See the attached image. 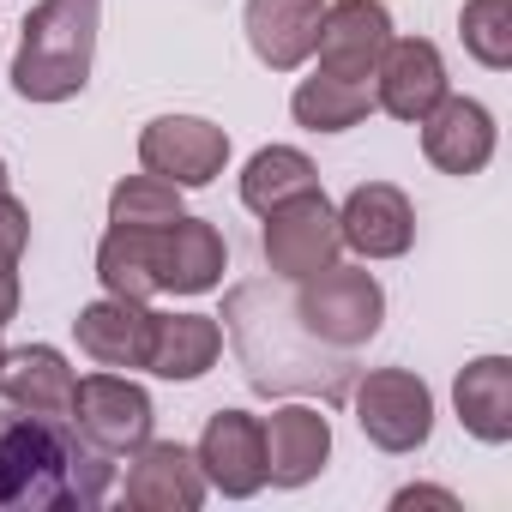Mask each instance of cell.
<instances>
[{"instance_id": "11", "label": "cell", "mask_w": 512, "mask_h": 512, "mask_svg": "<svg viewBox=\"0 0 512 512\" xmlns=\"http://www.w3.org/2000/svg\"><path fill=\"white\" fill-rule=\"evenodd\" d=\"M446 97V67H440V49L428 37H392L380 67H374V109L398 115V121H422L434 103Z\"/></svg>"}, {"instance_id": "22", "label": "cell", "mask_w": 512, "mask_h": 512, "mask_svg": "<svg viewBox=\"0 0 512 512\" xmlns=\"http://www.w3.org/2000/svg\"><path fill=\"white\" fill-rule=\"evenodd\" d=\"M97 278L121 302H151L157 296V229H109L97 247Z\"/></svg>"}, {"instance_id": "20", "label": "cell", "mask_w": 512, "mask_h": 512, "mask_svg": "<svg viewBox=\"0 0 512 512\" xmlns=\"http://www.w3.org/2000/svg\"><path fill=\"white\" fill-rule=\"evenodd\" d=\"M452 404H458V422L488 440V446H506L512 440V362L506 356H482L458 374L452 386Z\"/></svg>"}, {"instance_id": "8", "label": "cell", "mask_w": 512, "mask_h": 512, "mask_svg": "<svg viewBox=\"0 0 512 512\" xmlns=\"http://www.w3.org/2000/svg\"><path fill=\"white\" fill-rule=\"evenodd\" d=\"M139 163L175 187H211L229 163V133L199 115H163L139 133Z\"/></svg>"}, {"instance_id": "5", "label": "cell", "mask_w": 512, "mask_h": 512, "mask_svg": "<svg viewBox=\"0 0 512 512\" xmlns=\"http://www.w3.org/2000/svg\"><path fill=\"white\" fill-rule=\"evenodd\" d=\"M260 247H266L272 278L296 284V278H308V272H320V266L338 260V247H344V241H338V211L326 205L320 187H314V193H296V199H284V205L266 211Z\"/></svg>"}, {"instance_id": "3", "label": "cell", "mask_w": 512, "mask_h": 512, "mask_svg": "<svg viewBox=\"0 0 512 512\" xmlns=\"http://www.w3.org/2000/svg\"><path fill=\"white\" fill-rule=\"evenodd\" d=\"M103 0H43L25 19V43L13 61V91L25 103H67L91 85Z\"/></svg>"}, {"instance_id": "17", "label": "cell", "mask_w": 512, "mask_h": 512, "mask_svg": "<svg viewBox=\"0 0 512 512\" xmlns=\"http://www.w3.org/2000/svg\"><path fill=\"white\" fill-rule=\"evenodd\" d=\"M223 278V235L205 217H175L157 229V290L175 296H205Z\"/></svg>"}, {"instance_id": "19", "label": "cell", "mask_w": 512, "mask_h": 512, "mask_svg": "<svg viewBox=\"0 0 512 512\" xmlns=\"http://www.w3.org/2000/svg\"><path fill=\"white\" fill-rule=\"evenodd\" d=\"M73 386H79V374H73L67 356L49 350V344H25V350H13V356H0V392H7L13 410L67 416V410H73Z\"/></svg>"}, {"instance_id": "4", "label": "cell", "mask_w": 512, "mask_h": 512, "mask_svg": "<svg viewBox=\"0 0 512 512\" xmlns=\"http://www.w3.org/2000/svg\"><path fill=\"white\" fill-rule=\"evenodd\" d=\"M296 314H302V326L326 344V350H344V356H356L374 332H380V320H386V290H380V278L374 272H362V266H320V272H308V278H296Z\"/></svg>"}, {"instance_id": "7", "label": "cell", "mask_w": 512, "mask_h": 512, "mask_svg": "<svg viewBox=\"0 0 512 512\" xmlns=\"http://www.w3.org/2000/svg\"><path fill=\"white\" fill-rule=\"evenodd\" d=\"M151 398H145V386H133L127 374H91V380H79L73 386V410H67V422L97 446V452H133V446H145L151 440Z\"/></svg>"}, {"instance_id": "24", "label": "cell", "mask_w": 512, "mask_h": 512, "mask_svg": "<svg viewBox=\"0 0 512 512\" xmlns=\"http://www.w3.org/2000/svg\"><path fill=\"white\" fill-rule=\"evenodd\" d=\"M320 187V169L302 157V151H290V145H272V151H260L247 163V175H241V205L247 211H272V205H284V199H296V193H314Z\"/></svg>"}, {"instance_id": "28", "label": "cell", "mask_w": 512, "mask_h": 512, "mask_svg": "<svg viewBox=\"0 0 512 512\" xmlns=\"http://www.w3.org/2000/svg\"><path fill=\"white\" fill-rule=\"evenodd\" d=\"M392 506H398V512H410V506H440V512H458V494H446V488H404Z\"/></svg>"}, {"instance_id": "21", "label": "cell", "mask_w": 512, "mask_h": 512, "mask_svg": "<svg viewBox=\"0 0 512 512\" xmlns=\"http://www.w3.org/2000/svg\"><path fill=\"white\" fill-rule=\"evenodd\" d=\"M223 356V326L211 314H157V338H151V374L163 380H199L211 362Z\"/></svg>"}, {"instance_id": "14", "label": "cell", "mask_w": 512, "mask_h": 512, "mask_svg": "<svg viewBox=\"0 0 512 512\" xmlns=\"http://www.w3.org/2000/svg\"><path fill=\"white\" fill-rule=\"evenodd\" d=\"M266 434V482L278 488H302L326 470L332 458V422L314 410V404H284L260 422Z\"/></svg>"}, {"instance_id": "31", "label": "cell", "mask_w": 512, "mask_h": 512, "mask_svg": "<svg viewBox=\"0 0 512 512\" xmlns=\"http://www.w3.org/2000/svg\"><path fill=\"white\" fill-rule=\"evenodd\" d=\"M0 356H7V350H0Z\"/></svg>"}, {"instance_id": "23", "label": "cell", "mask_w": 512, "mask_h": 512, "mask_svg": "<svg viewBox=\"0 0 512 512\" xmlns=\"http://www.w3.org/2000/svg\"><path fill=\"white\" fill-rule=\"evenodd\" d=\"M290 109H296V121H302L308 133H344V127H356V121H368V115H374V85L314 73V79H302V85H296Z\"/></svg>"}, {"instance_id": "2", "label": "cell", "mask_w": 512, "mask_h": 512, "mask_svg": "<svg viewBox=\"0 0 512 512\" xmlns=\"http://www.w3.org/2000/svg\"><path fill=\"white\" fill-rule=\"evenodd\" d=\"M223 320H229V338H235V356L253 380V392H320V398H344L350 392V356L344 350H326L320 338L296 344L290 338V320H296V302L272 284H241L229 290L223 302Z\"/></svg>"}, {"instance_id": "27", "label": "cell", "mask_w": 512, "mask_h": 512, "mask_svg": "<svg viewBox=\"0 0 512 512\" xmlns=\"http://www.w3.org/2000/svg\"><path fill=\"white\" fill-rule=\"evenodd\" d=\"M25 241H31V211L13 193H0V266H19Z\"/></svg>"}, {"instance_id": "30", "label": "cell", "mask_w": 512, "mask_h": 512, "mask_svg": "<svg viewBox=\"0 0 512 512\" xmlns=\"http://www.w3.org/2000/svg\"><path fill=\"white\" fill-rule=\"evenodd\" d=\"M0 193H7V163H0Z\"/></svg>"}, {"instance_id": "12", "label": "cell", "mask_w": 512, "mask_h": 512, "mask_svg": "<svg viewBox=\"0 0 512 512\" xmlns=\"http://www.w3.org/2000/svg\"><path fill=\"white\" fill-rule=\"evenodd\" d=\"M410 235H416V211L392 181L356 187L338 211V241L356 247L362 260H398V253H410Z\"/></svg>"}, {"instance_id": "10", "label": "cell", "mask_w": 512, "mask_h": 512, "mask_svg": "<svg viewBox=\"0 0 512 512\" xmlns=\"http://www.w3.org/2000/svg\"><path fill=\"white\" fill-rule=\"evenodd\" d=\"M199 470L217 494L229 500H247V494H260L266 488V434L260 422H253L247 410H217L199 434Z\"/></svg>"}, {"instance_id": "16", "label": "cell", "mask_w": 512, "mask_h": 512, "mask_svg": "<svg viewBox=\"0 0 512 512\" xmlns=\"http://www.w3.org/2000/svg\"><path fill=\"white\" fill-rule=\"evenodd\" d=\"M73 332H79V350L91 362H103V368H145L151 362V338H157V314L145 302L109 296V302H91L73 320Z\"/></svg>"}, {"instance_id": "9", "label": "cell", "mask_w": 512, "mask_h": 512, "mask_svg": "<svg viewBox=\"0 0 512 512\" xmlns=\"http://www.w3.org/2000/svg\"><path fill=\"white\" fill-rule=\"evenodd\" d=\"M392 43V13L380 0H338V7L320 13V37H314V55H320V73L332 79H374L380 55Z\"/></svg>"}, {"instance_id": "1", "label": "cell", "mask_w": 512, "mask_h": 512, "mask_svg": "<svg viewBox=\"0 0 512 512\" xmlns=\"http://www.w3.org/2000/svg\"><path fill=\"white\" fill-rule=\"evenodd\" d=\"M109 452H97L67 416H0V512H67L109 494Z\"/></svg>"}, {"instance_id": "15", "label": "cell", "mask_w": 512, "mask_h": 512, "mask_svg": "<svg viewBox=\"0 0 512 512\" xmlns=\"http://www.w3.org/2000/svg\"><path fill=\"white\" fill-rule=\"evenodd\" d=\"M199 500H205V470L187 446H175V440L133 446L127 506H139V512H193Z\"/></svg>"}, {"instance_id": "18", "label": "cell", "mask_w": 512, "mask_h": 512, "mask_svg": "<svg viewBox=\"0 0 512 512\" xmlns=\"http://www.w3.org/2000/svg\"><path fill=\"white\" fill-rule=\"evenodd\" d=\"M326 0H247V43L272 73H296L314 55Z\"/></svg>"}, {"instance_id": "13", "label": "cell", "mask_w": 512, "mask_h": 512, "mask_svg": "<svg viewBox=\"0 0 512 512\" xmlns=\"http://www.w3.org/2000/svg\"><path fill=\"white\" fill-rule=\"evenodd\" d=\"M416 127H422V151L440 175H476L494 157V115L470 97H440Z\"/></svg>"}, {"instance_id": "6", "label": "cell", "mask_w": 512, "mask_h": 512, "mask_svg": "<svg viewBox=\"0 0 512 512\" xmlns=\"http://www.w3.org/2000/svg\"><path fill=\"white\" fill-rule=\"evenodd\" d=\"M356 422L380 452H416L434 434V392L410 368H374L356 380Z\"/></svg>"}, {"instance_id": "26", "label": "cell", "mask_w": 512, "mask_h": 512, "mask_svg": "<svg viewBox=\"0 0 512 512\" xmlns=\"http://www.w3.org/2000/svg\"><path fill=\"white\" fill-rule=\"evenodd\" d=\"M464 49L482 61V67H512V0H464Z\"/></svg>"}, {"instance_id": "25", "label": "cell", "mask_w": 512, "mask_h": 512, "mask_svg": "<svg viewBox=\"0 0 512 512\" xmlns=\"http://www.w3.org/2000/svg\"><path fill=\"white\" fill-rule=\"evenodd\" d=\"M175 217H181V187L163 175H127L109 193V223H121V229H163Z\"/></svg>"}, {"instance_id": "29", "label": "cell", "mask_w": 512, "mask_h": 512, "mask_svg": "<svg viewBox=\"0 0 512 512\" xmlns=\"http://www.w3.org/2000/svg\"><path fill=\"white\" fill-rule=\"evenodd\" d=\"M13 314H19V272L0 266V326H7Z\"/></svg>"}]
</instances>
